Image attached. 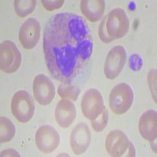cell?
Segmentation results:
<instances>
[{"label": "cell", "mask_w": 157, "mask_h": 157, "mask_svg": "<svg viewBox=\"0 0 157 157\" xmlns=\"http://www.w3.org/2000/svg\"><path fill=\"white\" fill-rule=\"evenodd\" d=\"M130 22L124 10L116 8L111 10L101 22L98 36L103 43H109L127 34Z\"/></svg>", "instance_id": "obj_2"}, {"label": "cell", "mask_w": 157, "mask_h": 157, "mask_svg": "<svg viewBox=\"0 0 157 157\" xmlns=\"http://www.w3.org/2000/svg\"><path fill=\"white\" fill-rule=\"evenodd\" d=\"M109 122V111L105 106L101 114L93 120H90L92 127L96 132H101L105 128Z\"/></svg>", "instance_id": "obj_19"}, {"label": "cell", "mask_w": 157, "mask_h": 157, "mask_svg": "<svg viewBox=\"0 0 157 157\" xmlns=\"http://www.w3.org/2000/svg\"><path fill=\"white\" fill-rule=\"evenodd\" d=\"M138 129L144 139L154 141L157 136V113L155 110L149 109L140 117Z\"/></svg>", "instance_id": "obj_14"}, {"label": "cell", "mask_w": 157, "mask_h": 157, "mask_svg": "<svg viewBox=\"0 0 157 157\" xmlns=\"http://www.w3.org/2000/svg\"><path fill=\"white\" fill-rule=\"evenodd\" d=\"M40 24L34 17L27 19L19 30V41L26 50H32L37 45L40 38Z\"/></svg>", "instance_id": "obj_10"}, {"label": "cell", "mask_w": 157, "mask_h": 157, "mask_svg": "<svg viewBox=\"0 0 157 157\" xmlns=\"http://www.w3.org/2000/svg\"><path fill=\"white\" fill-rule=\"evenodd\" d=\"M148 84L152 98L156 103V69L152 68L148 71Z\"/></svg>", "instance_id": "obj_20"}, {"label": "cell", "mask_w": 157, "mask_h": 157, "mask_svg": "<svg viewBox=\"0 0 157 157\" xmlns=\"http://www.w3.org/2000/svg\"><path fill=\"white\" fill-rule=\"evenodd\" d=\"M1 155L2 156H6V155H13V156H20V155L18 154L17 152H16L15 150L13 149H6L5 151H2L1 152Z\"/></svg>", "instance_id": "obj_23"}, {"label": "cell", "mask_w": 157, "mask_h": 157, "mask_svg": "<svg viewBox=\"0 0 157 157\" xmlns=\"http://www.w3.org/2000/svg\"><path fill=\"white\" fill-rule=\"evenodd\" d=\"M35 139L36 147L39 151L43 153L50 154L58 147L61 137L54 127L43 125L36 130Z\"/></svg>", "instance_id": "obj_7"}, {"label": "cell", "mask_w": 157, "mask_h": 157, "mask_svg": "<svg viewBox=\"0 0 157 157\" xmlns=\"http://www.w3.org/2000/svg\"><path fill=\"white\" fill-rule=\"evenodd\" d=\"M136 155V151H135V148H134V145L131 142L130 144V146H129L128 150H127V155L126 156H128V157H132V156H135Z\"/></svg>", "instance_id": "obj_24"}, {"label": "cell", "mask_w": 157, "mask_h": 157, "mask_svg": "<svg viewBox=\"0 0 157 157\" xmlns=\"http://www.w3.org/2000/svg\"><path fill=\"white\" fill-rule=\"evenodd\" d=\"M33 94L36 101L41 105H50L55 96V87L50 78L39 74L33 80Z\"/></svg>", "instance_id": "obj_9"}, {"label": "cell", "mask_w": 157, "mask_h": 157, "mask_svg": "<svg viewBox=\"0 0 157 157\" xmlns=\"http://www.w3.org/2000/svg\"><path fill=\"white\" fill-rule=\"evenodd\" d=\"M43 7L48 11L60 9L64 3V0H43L42 1Z\"/></svg>", "instance_id": "obj_21"}, {"label": "cell", "mask_w": 157, "mask_h": 157, "mask_svg": "<svg viewBox=\"0 0 157 157\" xmlns=\"http://www.w3.org/2000/svg\"><path fill=\"white\" fill-rule=\"evenodd\" d=\"M134 101V92L130 85L125 82L117 84L109 94V106L113 113L123 115L131 107Z\"/></svg>", "instance_id": "obj_3"}, {"label": "cell", "mask_w": 157, "mask_h": 157, "mask_svg": "<svg viewBox=\"0 0 157 157\" xmlns=\"http://www.w3.org/2000/svg\"><path fill=\"white\" fill-rule=\"evenodd\" d=\"M57 93L62 99H68L75 101L80 94V90L71 82H62L57 88Z\"/></svg>", "instance_id": "obj_17"}, {"label": "cell", "mask_w": 157, "mask_h": 157, "mask_svg": "<svg viewBox=\"0 0 157 157\" xmlns=\"http://www.w3.org/2000/svg\"><path fill=\"white\" fill-rule=\"evenodd\" d=\"M54 116L59 127L68 128L73 123L76 117L75 105L68 99H61L56 106Z\"/></svg>", "instance_id": "obj_13"}, {"label": "cell", "mask_w": 157, "mask_h": 157, "mask_svg": "<svg viewBox=\"0 0 157 157\" xmlns=\"http://www.w3.org/2000/svg\"><path fill=\"white\" fill-rule=\"evenodd\" d=\"M16 133L14 124L10 119L1 116L0 118V141L2 143L10 141Z\"/></svg>", "instance_id": "obj_16"}, {"label": "cell", "mask_w": 157, "mask_h": 157, "mask_svg": "<svg viewBox=\"0 0 157 157\" xmlns=\"http://www.w3.org/2000/svg\"><path fill=\"white\" fill-rule=\"evenodd\" d=\"M130 67L133 70H139L142 67V58L136 54L130 56Z\"/></svg>", "instance_id": "obj_22"}, {"label": "cell", "mask_w": 157, "mask_h": 157, "mask_svg": "<svg viewBox=\"0 0 157 157\" xmlns=\"http://www.w3.org/2000/svg\"><path fill=\"white\" fill-rule=\"evenodd\" d=\"M105 9V2L104 0H82L80 10L88 21L97 22L103 17Z\"/></svg>", "instance_id": "obj_15"}, {"label": "cell", "mask_w": 157, "mask_h": 157, "mask_svg": "<svg viewBox=\"0 0 157 157\" xmlns=\"http://www.w3.org/2000/svg\"><path fill=\"white\" fill-rule=\"evenodd\" d=\"M130 141L124 132L120 130H112L105 139V148L110 156H126Z\"/></svg>", "instance_id": "obj_11"}, {"label": "cell", "mask_w": 157, "mask_h": 157, "mask_svg": "<svg viewBox=\"0 0 157 157\" xmlns=\"http://www.w3.org/2000/svg\"><path fill=\"white\" fill-rule=\"evenodd\" d=\"M36 0H15L14 10L20 17H25L35 10Z\"/></svg>", "instance_id": "obj_18"}, {"label": "cell", "mask_w": 157, "mask_h": 157, "mask_svg": "<svg viewBox=\"0 0 157 157\" xmlns=\"http://www.w3.org/2000/svg\"><path fill=\"white\" fill-rule=\"evenodd\" d=\"M127 58V52L123 46L118 45L111 49L104 65L105 76L109 79H115L124 68Z\"/></svg>", "instance_id": "obj_6"}, {"label": "cell", "mask_w": 157, "mask_h": 157, "mask_svg": "<svg viewBox=\"0 0 157 157\" xmlns=\"http://www.w3.org/2000/svg\"><path fill=\"white\" fill-rule=\"evenodd\" d=\"M91 142V133L86 123L82 122L74 127L70 135V145L75 155L86 152Z\"/></svg>", "instance_id": "obj_12"}, {"label": "cell", "mask_w": 157, "mask_h": 157, "mask_svg": "<svg viewBox=\"0 0 157 157\" xmlns=\"http://www.w3.org/2000/svg\"><path fill=\"white\" fill-rule=\"evenodd\" d=\"M94 48L85 20L72 13H59L47 23L43 34L45 61L50 75L71 82L82 72Z\"/></svg>", "instance_id": "obj_1"}, {"label": "cell", "mask_w": 157, "mask_h": 157, "mask_svg": "<svg viewBox=\"0 0 157 157\" xmlns=\"http://www.w3.org/2000/svg\"><path fill=\"white\" fill-rule=\"evenodd\" d=\"M21 64V54L16 44L5 40L0 45V68L7 74L14 73Z\"/></svg>", "instance_id": "obj_5"}, {"label": "cell", "mask_w": 157, "mask_h": 157, "mask_svg": "<svg viewBox=\"0 0 157 157\" xmlns=\"http://www.w3.org/2000/svg\"><path fill=\"white\" fill-rule=\"evenodd\" d=\"M11 112L20 123L30 121L35 113V103L29 92L19 90L14 94L11 100Z\"/></svg>", "instance_id": "obj_4"}, {"label": "cell", "mask_w": 157, "mask_h": 157, "mask_svg": "<svg viewBox=\"0 0 157 157\" xmlns=\"http://www.w3.org/2000/svg\"><path fill=\"white\" fill-rule=\"evenodd\" d=\"M105 108L103 98L97 89H89L85 92L81 101V109L83 116L93 120L101 114Z\"/></svg>", "instance_id": "obj_8"}]
</instances>
